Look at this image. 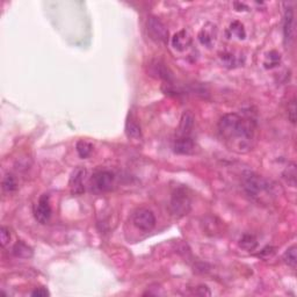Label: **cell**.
I'll list each match as a JSON object with an SVG mask.
<instances>
[{
    "instance_id": "6da1fadb",
    "label": "cell",
    "mask_w": 297,
    "mask_h": 297,
    "mask_svg": "<svg viewBox=\"0 0 297 297\" xmlns=\"http://www.w3.org/2000/svg\"><path fill=\"white\" fill-rule=\"evenodd\" d=\"M257 122L253 117L238 113L223 115L218 121V133L226 146L237 154L252 150L255 138Z\"/></svg>"
},
{
    "instance_id": "7a4b0ae2",
    "label": "cell",
    "mask_w": 297,
    "mask_h": 297,
    "mask_svg": "<svg viewBox=\"0 0 297 297\" xmlns=\"http://www.w3.org/2000/svg\"><path fill=\"white\" fill-rule=\"evenodd\" d=\"M274 185L266 178L253 172H246L243 177V187L251 199L259 203H270L275 198Z\"/></svg>"
},
{
    "instance_id": "3957f363",
    "label": "cell",
    "mask_w": 297,
    "mask_h": 297,
    "mask_svg": "<svg viewBox=\"0 0 297 297\" xmlns=\"http://www.w3.org/2000/svg\"><path fill=\"white\" fill-rule=\"evenodd\" d=\"M171 213L176 217H184L189 214L192 209V201L189 198L187 189L185 187H178L173 191L170 202Z\"/></svg>"
},
{
    "instance_id": "277c9868",
    "label": "cell",
    "mask_w": 297,
    "mask_h": 297,
    "mask_svg": "<svg viewBox=\"0 0 297 297\" xmlns=\"http://www.w3.org/2000/svg\"><path fill=\"white\" fill-rule=\"evenodd\" d=\"M115 185V176L111 171L100 170L91 178V187L94 192L105 193L113 189Z\"/></svg>"
},
{
    "instance_id": "5b68a950",
    "label": "cell",
    "mask_w": 297,
    "mask_h": 297,
    "mask_svg": "<svg viewBox=\"0 0 297 297\" xmlns=\"http://www.w3.org/2000/svg\"><path fill=\"white\" fill-rule=\"evenodd\" d=\"M148 37L156 43H167L170 37L169 29L157 17H148L146 21Z\"/></svg>"
},
{
    "instance_id": "8992f818",
    "label": "cell",
    "mask_w": 297,
    "mask_h": 297,
    "mask_svg": "<svg viewBox=\"0 0 297 297\" xmlns=\"http://www.w3.org/2000/svg\"><path fill=\"white\" fill-rule=\"evenodd\" d=\"M156 216L154 211L147 208H139L132 214V223L137 229L143 232H150L156 226Z\"/></svg>"
},
{
    "instance_id": "52a82bcc",
    "label": "cell",
    "mask_w": 297,
    "mask_h": 297,
    "mask_svg": "<svg viewBox=\"0 0 297 297\" xmlns=\"http://www.w3.org/2000/svg\"><path fill=\"white\" fill-rule=\"evenodd\" d=\"M284 14H283V40L285 46H290L294 41L295 34V14L294 9L290 4H284Z\"/></svg>"
},
{
    "instance_id": "ba28073f",
    "label": "cell",
    "mask_w": 297,
    "mask_h": 297,
    "mask_svg": "<svg viewBox=\"0 0 297 297\" xmlns=\"http://www.w3.org/2000/svg\"><path fill=\"white\" fill-rule=\"evenodd\" d=\"M51 215H53V209H51L50 198L48 194H43L39 199V202L35 206L34 216L35 220L41 223V224H47L50 221Z\"/></svg>"
},
{
    "instance_id": "9c48e42d",
    "label": "cell",
    "mask_w": 297,
    "mask_h": 297,
    "mask_svg": "<svg viewBox=\"0 0 297 297\" xmlns=\"http://www.w3.org/2000/svg\"><path fill=\"white\" fill-rule=\"evenodd\" d=\"M196 151V143L192 136H177L173 142V152L177 155L192 156Z\"/></svg>"
},
{
    "instance_id": "30bf717a",
    "label": "cell",
    "mask_w": 297,
    "mask_h": 297,
    "mask_svg": "<svg viewBox=\"0 0 297 297\" xmlns=\"http://www.w3.org/2000/svg\"><path fill=\"white\" fill-rule=\"evenodd\" d=\"M217 35H218L217 26L211 24V22H207V24L201 28V31H200L198 39H199V42L201 43L203 47L208 48V49H211V48L216 44Z\"/></svg>"
},
{
    "instance_id": "8fae6325",
    "label": "cell",
    "mask_w": 297,
    "mask_h": 297,
    "mask_svg": "<svg viewBox=\"0 0 297 297\" xmlns=\"http://www.w3.org/2000/svg\"><path fill=\"white\" fill-rule=\"evenodd\" d=\"M85 176H86V170L83 167H77L72 172L69 185L73 195H81L85 192Z\"/></svg>"
},
{
    "instance_id": "7c38bea8",
    "label": "cell",
    "mask_w": 297,
    "mask_h": 297,
    "mask_svg": "<svg viewBox=\"0 0 297 297\" xmlns=\"http://www.w3.org/2000/svg\"><path fill=\"white\" fill-rule=\"evenodd\" d=\"M192 41L193 39L191 34H189V32L186 31V29H183V31L178 32L173 35L172 40H171V43H172V47L177 51L183 53V51L187 50L188 48L192 46Z\"/></svg>"
},
{
    "instance_id": "4fadbf2b",
    "label": "cell",
    "mask_w": 297,
    "mask_h": 297,
    "mask_svg": "<svg viewBox=\"0 0 297 297\" xmlns=\"http://www.w3.org/2000/svg\"><path fill=\"white\" fill-rule=\"evenodd\" d=\"M194 115H193L191 111H185L181 116L180 120V125L179 129H178L177 136H191L193 128H194Z\"/></svg>"
},
{
    "instance_id": "5bb4252c",
    "label": "cell",
    "mask_w": 297,
    "mask_h": 297,
    "mask_svg": "<svg viewBox=\"0 0 297 297\" xmlns=\"http://www.w3.org/2000/svg\"><path fill=\"white\" fill-rule=\"evenodd\" d=\"M125 133L129 138L132 139H139L142 137V129L132 113H129L127 122H125Z\"/></svg>"
},
{
    "instance_id": "9a60e30c",
    "label": "cell",
    "mask_w": 297,
    "mask_h": 297,
    "mask_svg": "<svg viewBox=\"0 0 297 297\" xmlns=\"http://www.w3.org/2000/svg\"><path fill=\"white\" fill-rule=\"evenodd\" d=\"M12 253L14 257L17 258H21V259H29L34 255V251L33 248L27 245L24 241L19 240L14 244V246L12 248Z\"/></svg>"
},
{
    "instance_id": "2e32d148",
    "label": "cell",
    "mask_w": 297,
    "mask_h": 297,
    "mask_svg": "<svg viewBox=\"0 0 297 297\" xmlns=\"http://www.w3.org/2000/svg\"><path fill=\"white\" fill-rule=\"evenodd\" d=\"M220 58L223 63V65L229 69L239 66L241 63V58L238 57V56H236L233 53H231V51H224V53H222L220 55Z\"/></svg>"
},
{
    "instance_id": "e0dca14e",
    "label": "cell",
    "mask_w": 297,
    "mask_h": 297,
    "mask_svg": "<svg viewBox=\"0 0 297 297\" xmlns=\"http://www.w3.org/2000/svg\"><path fill=\"white\" fill-rule=\"evenodd\" d=\"M93 148H94L93 144L91 142H88V140H85V139L78 140L77 144H76L77 154L81 159H86V158L90 157L93 152Z\"/></svg>"
},
{
    "instance_id": "ac0fdd59",
    "label": "cell",
    "mask_w": 297,
    "mask_h": 297,
    "mask_svg": "<svg viewBox=\"0 0 297 297\" xmlns=\"http://www.w3.org/2000/svg\"><path fill=\"white\" fill-rule=\"evenodd\" d=\"M239 246L246 251H253L258 246L257 238L250 233H245L239 240Z\"/></svg>"
},
{
    "instance_id": "d6986e66",
    "label": "cell",
    "mask_w": 297,
    "mask_h": 297,
    "mask_svg": "<svg viewBox=\"0 0 297 297\" xmlns=\"http://www.w3.org/2000/svg\"><path fill=\"white\" fill-rule=\"evenodd\" d=\"M281 63V55L280 53H277L276 50H272L269 51L268 54L266 55V59L263 65H265L266 69H274Z\"/></svg>"
},
{
    "instance_id": "ffe728a7",
    "label": "cell",
    "mask_w": 297,
    "mask_h": 297,
    "mask_svg": "<svg viewBox=\"0 0 297 297\" xmlns=\"http://www.w3.org/2000/svg\"><path fill=\"white\" fill-rule=\"evenodd\" d=\"M229 33L238 40H244L246 37V31H245L244 25L240 21L231 22L229 27Z\"/></svg>"
},
{
    "instance_id": "44dd1931",
    "label": "cell",
    "mask_w": 297,
    "mask_h": 297,
    "mask_svg": "<svg viewBox=\"0 0 297 297\" xmlns=\"http://www.w3.org/2000/svg\"><path fill=\"white\" fill-rule=\"evenodd\" d=\"M283 261L287 263L289 267H291L292 269L296 268L297 263V247L296 245H292L284 252L283 254Z\"/></svg>"
},
{
    "instance_id": "7402d4cb",
    "label": "cell",
    "mask_w": 297,
    "mask_h": 297,
    "mask_svg": "<svg viewBox=\"0 0 297 297\" xmlns=\"http://www.w3.org/2000/svg\"><path fill=\"white\" fill-rule=\"evenodd\" d=\"M3 189L6 193H13L18 189V184L16 178H14L12 174H6L3 179Z\"/></svg>"
},
{
    "instance_id": "603a6c76",
    "label": "cell",
    "mask_w": 297,
    "mask_h": 297,
    "mask_svg": "<svg viewBox=\"0 0 297 297\" xmlns=\"http://www.w3.org/2000/svg\"><path fill=\"white\" fill-rule=\"evenodd\" d=\"M284 174H288V177H284V178H287L288 183L291 184V186H294L295 187V185H296V166H295L294 163H291V164L288 166V169L285 170Z\"/></svg>"
},
{
    "instance_id": "cb8c5ba5",
    "label": "cell",
    "mask_w": 297,
    "mask_h": 297,
    "mask_svg": "<svg viewBox=\"0 0 297 297\" xmlns=\"http://www.w3.org/2000/svg\"><path fill=\"white\" fill-rule=\"evenodd\" d=\"M0 240H2L3 246H6V245L10 243L11 233L10 230L7 229L6 226H2V229H0Z\"/></svg>"
},
{
    "instance_id": "d4e9b609",
    "label": "cell",
    "mask_w": 297,
    "mask_h": 297,
    "mask_svg": "<svg viewBox=\"0 0 297 297\" xmlns=\"http://www.w3.org/2000/svg\"><path fill=\"white\" fill-rule=\"evenodd\" d=\"M288 117L292 124H295L296 122V102L295 99H292L290 103L288 105Z\"/></svg>"
},
{
    "instance_id": "484cf974",
    "label": "cell",
    "mask_w": 297,
    "mask_h": 297,
    "mask_svg": "<svg viewBox=\"0 0 297 297\" xmlns=\"http://www.w3.org/2000/svg\"><path fill=\"white\" fill-rule=\"evenodd\" d=\"M31 295L34 296V297H47V296L50 295V292L48 291L47 288L41 287V288H36L34 291H32Z\"/></svg>"
},
{
    "instance_id": "4316f807",
    "label": "cell",
    "mask_w": 297,
    "mask_h": 297,
    "mask_svg": "<svg viewBox=\"0 0 297 297\" xmlns=\"http://www.w3.org/2000/svg\"><path fill=\"white\" fill-rule=\"evenodd\" d=\"M236 7V11H238V12H240L241 9H245V11H248V7L245 5V4H241V3H235L233 4Z\"/></svg>"
}]
</instances>
